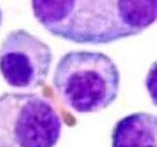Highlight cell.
Segmentation results:
<instances>
[{"instance_id":"cell-4","label":"cell","mask_w":157,"mask_h":147,"mask_svg":"<svg viewBox=\"0 0 157 147\" xmlns=\"http://www.w3.org/2000/svg\"><path fill=\"white\" fill-rule=\"evenodd\" d=\"M53 61L51 47L26 29H15L0 44V74L10 87L33 90L46 81Z\"/></svg>"},{"instance_id":"cell-6","label":"cell","mask_w":157,"mask_h":147,"mask_svg":"<svg viewBox=\"0 0 157 147\" xmlns=\"http://www.w3.org/2000/svg\"><path fill=\"white\" fill-rule=\"evenodd\" d=\"M2 21H3V13H2V10L0 9V27L2 25Z\"/></svg>"},{"instance_id":"cell-2","label":"cell","mask_w":157,"mask_h":147,"mask_svg":"<svg viewBox=\"0 0 157 147\" xmlns=\"http://www.w3.org/2000/svg\"><path fill=\"white\" fill-rule=\"evenodd\" d=\"M121 75L114 61L102 52L70 51L59 59L53 76L57 96L69 109L96 112L114 103Z\"/></svg>"},{"instance_id":"cell-5","label":"cell","mask_w":157,"mask_h":147,"mask_svg":"<svg viewBox=\"0 0 157 147\" xmlns=\"http://www.w3.org/2000/svg\"><path fill=\"white\" fill-rule=\"evenodd\" d=\"M157 118L145 112L123 117L112 130L111 147H156Z\"/></svg>"},{"instance_id":"cell-3","label":"cell","mask_w":157,"mask_h":147,"mask_svg":"<svg viewBox=\"0 0 157 147\" xmlns=\"http://www.w3.org/2000/svg\"><path fill=\"white\" fill-rule=\"evenodd\" d=\"M61 122L53 104L36 93L0 96V147H55Z\"/></svg>"},{"instance_id":"cell-1","label":"cell","mask_w":157,"mask_h":147,"mask_svg":"<svg viewBox=\"0 0 157 147\" xmlns=\"http://www.w3.org/2000/svg\"><path fill=\"white\" fill-rule=\"evenodd\" d=\"M31 9L52 36L96 46L146 31L156 21L157 0H31Z\"/></svg>"}]
</instances>
